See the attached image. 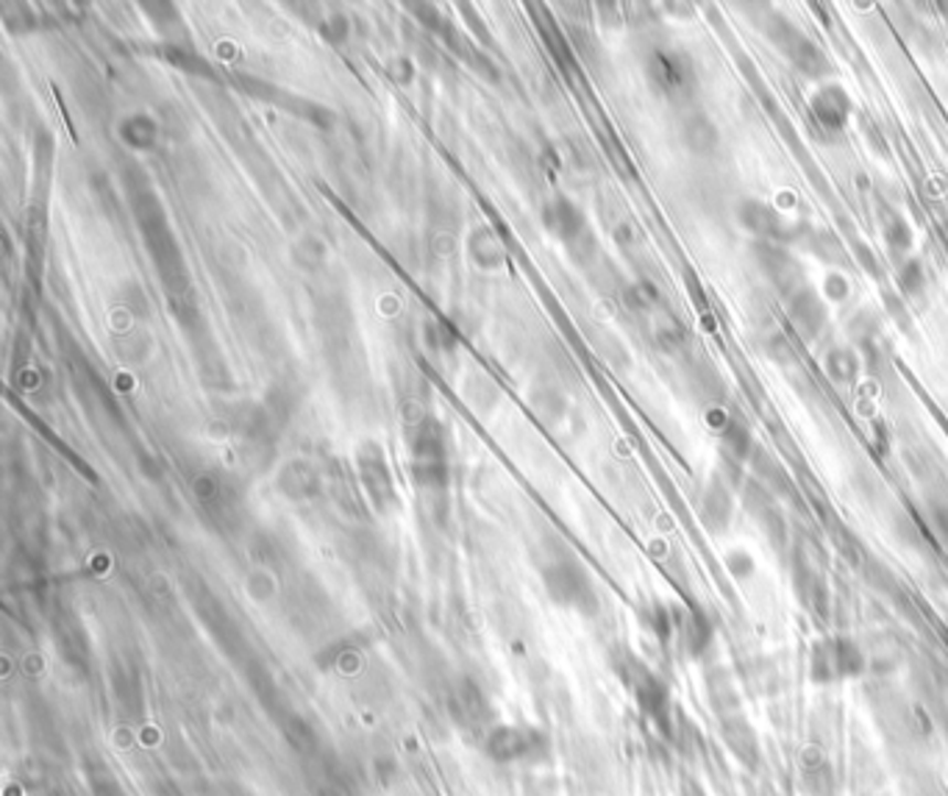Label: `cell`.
Segmentation results:
<instances>
[{
    "label": "cell",
    "instance_id": "obj_15",
    "mask_svg": "<svg viewBox=\"0 0 948 796\" xmlns=\"http://www.w3.org/2000/svg\"><path fill=\"white\" fill-rule=\"evenodd\" d=\"M790 315L807 338H816L821 326L827 323V307H823L821 298H818L810 287L790 298Z\"/></svg>",
    "mask_w": 948,
    "mask_h": 796
},
{
    "label": "cell",
    "instance_id": "obj_8",
    "mask_svg": "<svg viewBox=\"0 0 948 796\" xmlns=\"http://www.w3.org/2000/svg\"><path fill=\"white\" fill-rule=\"evenodd\" d=\"M737 223H741L746 232H752L754 237H759L763 243H781L790 234V226L781 221L779 212L774 206L763 204L757 198H743L737 204Z\"/></svg>",
    "mask_w": 948,
    "mask_h": 796
},
{
    "label": "cell",
    "instance_id": "obj_9",
    "mask_svg": "<svg viewBox=\"0 0 948 796\" xmlns=\"http://www.w3.org/2000/svg\"><path fill=\"white\" fill-rule=\"evenodd\" d=\"M704 691L715 719H726V715L743 713L741 682L735 680L732 671L723 669V666H712V669H706Z\"/></svg>",
    "mask_w": 948,
    "mask_h": 796
},
{
    "label": "cell",
    "instance_id": "obj_20",
    "mask_svg": "<svg viewBox=\"0 0 948 796\" xmlns=\"http://www.w3.org/2000/svg\"><path fill=\"white\" fill-rule=\"evenodd\" d=\"M856 357L851 349H832L827 354V371L834 382H851L856 376Z\"/></svg>",
    "mask_w": 948,
    "mask_h": 796
},
{
    "label": "cell",
    "instance_id": "obj_12",
    "mask_svg": "<svg viewBox=\"0 0 948 796\" xmlns=\"http://www.w3.org/2000/svg\"><path fill=\"white\" fill-rule=\"evenodd\" d=\"M882 783H885V772H882L876 752L865 744H856L851 752V790L856 796H876L882 794Z\"/></svg>",
    "mask_w": 948,
    "mask_h": 796
},
{
    "label": "cell",
    "instance_id": "obj_27",
    "mask_svg": "<svg viewBox=\"0 0 948 796\" xmlns=\"http://www.w3.org/2000/svg\"><path fill=\"white\" fill-rule=\"evenodd\" d=\"M876 796H885V794H876Z\"/></svg>",
    "mask_w": 948,
    "mask_h": 796
},
{
    "label": "cell",
    "instance_id": "obj_24",
    "mask_svg": "<svg viewBox=\"0 0 948 796\" xmlns=\"http://www.w3.org/2000/svg\"><path fill=\"white\" fill-rule=\"evenodd\" d=\"M887 243L893 245V248H907L909 245V229L904 226V221L902 217H896V221L891 223V226H887Z\"/></svg>",
    "mask_w": 948,
    "mask_h": 796
},
{
    "label": "cell",
    "instance_id": "obj_5",
    "mask_svg": "<svg viewBox=\"0 0 948 796\" xmlns=\"http://www.w3.org/2000/svg\"><path fill=\"white\" fill-rule=\"evenodd\" d=\"M796 779L805 796H838L840 779L832 755L823 744L810 741L796 757Z\"/></svg>",
    "mask_w": 948,
    "mask_h": 796
},
{
    "label": "cell",
    "instance_id": "obj_23",
    "mask_svg": "<svg viewBox=\"0 0 948 796\" xmlns=\"http://www.w3.org/2000/svg\"><path fill=\"white\" fill-rule=\"evenodd\" d=\"M898 279H902V290L913 296V293H918L920 287H924V268H920L918 262H907Z\"/></svg>",
    "mask_w": 948,
    "mask_h": 796
},
{
    "label": "cell",
    "instance_id": "obj_18",
    "mask_svg": "<svg viewBox=\"0 0 948 796\" xmlns=\"http://www.w3.org/2000/svg\"><path fill=\"white\" fill-rule=\"evenodd\" d=\"M653 338H657V343H660L662 349L673 351L684 343L688 331H684L682 320H679L671 309L660 307V315H657V320H653Z\"/></svg>",
    "mask_w": 948,
    "mask_h": 796
},
{
    "label": "cell",
    "instance_id": "obj_6",
    "mask_svg": "<svg viewBox=\"0 0 948 796\" xmlns=\"http://www.w3.org/2000/svg\"><path fill=\"white\" fill-rule=\"evenodd\" d=\"M648 78L653 89L671 100H684L695 89L693 64L677 51H657L648 59Z\"/></svg>",
    "mask_w": 948,
    "mask_h": 796
},
{
    "label": "cell",
    "instance_id": "obj_22",
    "mask_svg": "<svg viewBox=\"0 0 948 796\" xmlns=\"http://www.w3.org/2000/svg\"><path fill=\"white\" fill-rule=\"evenodd\" d=\"M810 248H816V254L821 256L823 262L845 259L843 248H840V243L832 237V234H821V237H816V245H810Z\"/></svg>",
    "mask_w": 948,
    "mask_h": 796
},
{
    "label": "cell",
    "instance_id": "obj_19",
    "mask_svg": "<svg viewBox=\"0 0 948 796\" xmlns=\"http://www.w3.org/2000/svg\"><path fill=\"white\" fill-rule=\"evenodd\" d=\"M624 296L635 312H657L660 309V290L651 282H635V285L626 287Z\"/></svg>",
    "mask_w": 948,
    "mask_h": 796
},
{
    "label": "cell",
    "instance_id": "obj_25",
    "mask_svg": "<svg viewBox=\"0 0 948 796\" xmlns=\"http://www.w3.org/2000/svg\"><path fill=\"white\" fill-rule=\"evenodd\" d=\"M827 293L834 298V301H843V298L849 296V282H845L843 276H829Z\"/></svg>",
    "mask_w": 948,
    "mask_h": 796
},
{
    "label": "cell",
    "instance_id": "obj_7",
    "mask_svg": "<svg viewBox=\"0 0 948 796\" xmlns=\"http://www.w3.org/2000/svg\"><path fill=\"white\" fill-rule=\"evenodd\" d=\"M717 735H721L728 755L735 757L743 768H748V772L763 768V741H759L752 721L746 719V710L726 715V719H717Z\"/></svg>",
    "mask_w": 948,
    "mask_h": 796
},
{
    "label": "cell",
    "instance_id": "obj_16",
    "mask_svg": "<svg viewBox=\"0 0 948 796\" xmlns=\"http://www.w3.org/2000/svg\"><path fill=\"white\" fill-rule=\"evenodd\" d=\"M902 794L904 796H948L946 785L937 774L924 766V761H904L902 772Z\"/></svg>",
    "mask_w": 948,
    "mask_h": 796
},
{
    "label": "cell",
    "instance_id": "obj_26",
    "mask_svg": "<svg viewBox=\"0 0 948 796\" xmlns=\"http://www.w3.org/2000/svg\"><path fill=\"white\" fill-rule=\"evenodd\" d=\"M679 796H706L704 794V788H701L699 783H695V779H684L682 783V794Z\"/></svg>",
    "mask_w": 948,
    "mask_h": 796
},
{
    "label": "cell",
    "instance_id": "obj_4",
    "mask_svg": "<svg viewBox=\"0 0 948 796\" xmlns=\"http://www.w3.org/2000/svg\"><path fill=\"white\" fill-rule=\"evenodd\" d=\"M545 587H548L551 599L560 602L562 607H576L582 613H590L596 607V591H593L590 576L573 560L551 565L545 571Z\"/></svg>",
    "mask_w": 948,
    "mask_h": 796
},
{
    "label": "cell",
    "instance_id": "obj_21",
    "mask_svg": "<svg viewBox=\"0 0 948 796\" xmlns=\"http://www.w3.org/2000/svg\"><path fill=\"white\" fill-rule=\"evenodd\" d=\"M765 351H768L770 360L781 362V365H790V362H792V346H790V340H787L785 335H779V331H776V335H770L768 343H765Z\"/></svg>",
    "mask_w": 948,
    "mask_h": 796
},
{
    "label": "cell",
    "instance_id": "obj_11",
    "mask_svg": "<svg viewBox=\"0 0 948 796\" xmlns=\"http://www.w3.org/2000/svg\"><path fill=\"white\" fill-rule=\"evenodd\" d=\"M712 638H715V633H712V624L706 622L704 613H677V640L690 660H701L710 651Z\"/></svg>",
    "mask_w": 948,
    "mask_h": 796
},
{
    "label": "cell",
    "instance_id": "obj_14",
    "mask_svg": "<svg viewBox=\"0 0 948 796\" xmlns=\"http://www.w3.org/2000/svg\"><path fill=\"white\" fill-rule=\"evenodd\" d=\"M682 142L695 157H715L717 148H721V131H717L715 123L710 120V115H704V112H690L682 120Z\"/></svg>",
    "mask_w": 948,
    "mask_h": 796
},
{
    "label": "cell",
    "instance_id": "obj_1",
    "mask_svg": "<svg viewBox=\"0 0 948 796\" xmlns=\"http://www.w3.org/2000/svg\"><path fill=\"white\" fill-rule=\"evenodd\" d=\"M865 704L893 757L926 761L942 735L913 691L893 677H871L865 682Z\"/></svg>",
    "mask_w": 948,
    "mask_h": 796
},
{
    "label": "cell",
    "instance_id": "obj_17",
    "mask_svg": "<svg viewBox=\"0 0 948 796\" xmlns=\"http://www.w3.org/2000/svg\"><path fill=\"white\" fill-rule=\"evenodd\" d=\"M545 223H548V229L560 240H576L578 234L585 232V217H582V212H578L571 201H565V198H560V201H554V204L548 206Z\"/></svg>",
    "mask_w": 948,
    "mask_h": 796
},
{
    "label": "cell",
    "instance_id": "obj_13",
    "mask_svg": "<svg viewBox=\"0 0 948 796\" xmlns=\"http://www.w3.org/2000/svg\"><path fill=\"white\" fill-rule=\"evenodd\" d=\"M812 115H816L818 126L829 128V131H840L851 117V98L843 93L838 84H827L812 95Z\"/></svg>",
    "mask_w": 948,
    "mask_h": 796
},
{
    "label": "cell",
    "instance_id": "obj_3",
    "mask_svg": "<svg viewBox=\"0 0 948 796\" xmlns=\"http://www.w3.org/2000/svg\"><path fill=\"white\" fill-rule=\"evenodd\" d=\"M498 763H540L548 755V739L534 726H498L487 741Z\"/></svg>",
    "mask_w": 948,
    "mask_h": 796
},
{
    "label": "cell",
    "instance_id": "obj_2",
    "mask_svg": "<svg viewBox=\"0 0 948 796\" xmlns=\"http://www.w3.org/2000/svg\"><path fill=\"white\" fill-rule=\"evenodd\" d=\"M871 675L865 646L851 635H827L810 646L807 677L812 686L832 688L843 682L865 680Z\"/></svg>",
    "mask_w": 948,
    "mask_h": 796
},
{
    "label": "cell",
    "instance_id": "obj_10",
    "mask_svg": "<svg viewBox=\"0 0 948 796\" xmlns=\"http://www.w3.org/2000/svg\"><path fill=\"white\" fill-rule=\"evenodd\" d=\"M732 512H735V499H732L728 482L721 477L710 479L699 501L701 523L710 529L712 535H721V532H726L728 523H732Z\"/></svg>",
    "mask_w": 948,
    "mask_h": 796
}]
</instances>
